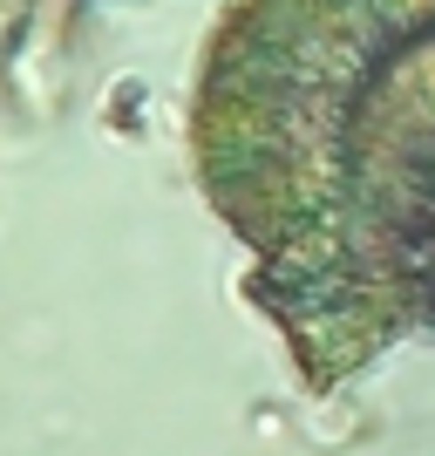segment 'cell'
<instances>
[{"mask_svg":"<svg viewBox=\"0 0 435 456\" xmlns=\"http://www.w3.org/2000/svg\"><path fill=\"white\" fill-rule=\"evenodd\" d=\"M190 171L306 388L435 334V0H231Z\"/></svg>","mask_w":435,"mask_h":456,"instance_id":"cell-1","label":"cell"}]
</instances>
